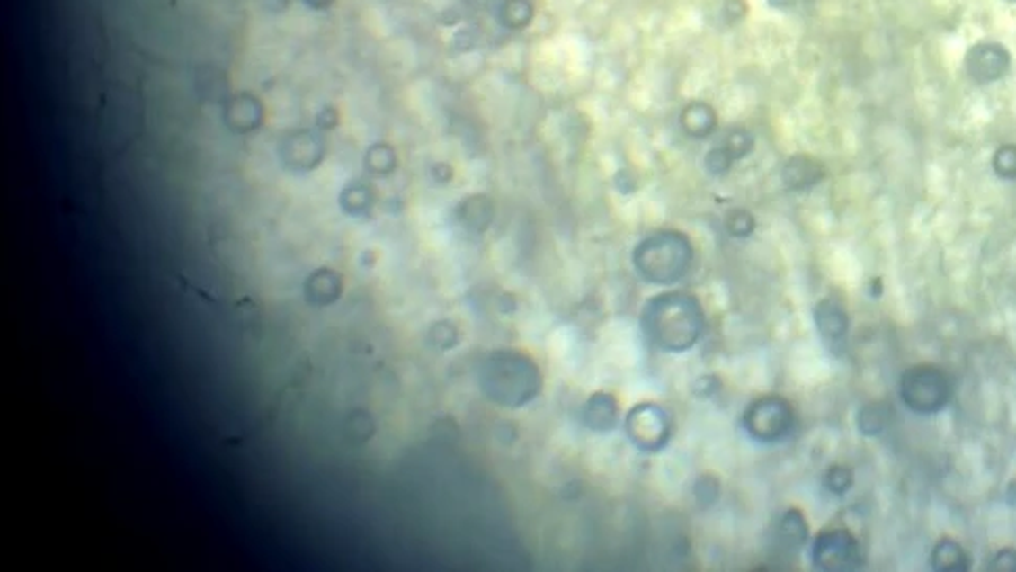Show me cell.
<instances>
[{
    "label": "cell",
    "instance_id": "1",
    "mask_svg": "<svg viewBox=\"0 0 1016 572\" xmlns=\"http://www.w3.org/2000/svg\"><path fill=\"white\" fill-rule=\"evenodd\" d=\"M904 403L912 411L935 413L941 411L951 398V384L945 371L932 365H918L904 373L899 384Z\"/></svg>",
    "mask_w": 1016,
    "mask_h": 572
},
{
    "label": "cell",
    "instance_id": "2",
    "mask_svg": "<svg viewBox=\"0 0 1016 572\" xmlns=\"http://www.w3.org/2000/svg\"><path fill=\"white\" fill-rule=\"evenodd\" d=\"M860 551L855 539L844 531H830L819 535L815 543V562L825 570L853 568Z\"/></svg>",
    "mask_w": 1016,
    "mask_h": 572
},
{
    "label": "cell",
    "instance_id": "3",
    "mask_svg": "<svg viewBox=\"0 0 1016 572\" xmlns=\"http://www.w3.org/2000/svg\"><path fill=\"white\" fill-rule=\"evenodd\" d=\"M1006 61L1008 59L1004 50L1000 47H981L970 55V74L976 76L979 80H994L1004 72Z\"/></svg>",
    "mask_w": 1016,
    "mask_h": 572
},
{
    "label": "cell",
    "instance_id": "4",
    "mask_svg": "<svg viewBox=\"0 0 1016 572\" xmlns=\"http://www.w3.org/2000/svg\"><path fill=\"white\" fill-rule=\"evenodd\" d=\"M931 567L941 572H962L970 567L968 554L960 543L951 541V539H943L932 550Z\"/></svg>",
    "mask_w": 1016,
    "mask_h": 572
},
{
    "label": "cell",
    "instance_id": "5",
    "mask_svg": "<svg viewBox=\"0 0 1016 572\" xmlns=\"http://www.w3.org/2000/svg\"><path fill=\"white\" fill-rule=\"evenodd\" d=\"M817 326L828 338H841L847 332V317L834 304H822L817 310Z\"/></svg>",
    "mask_w": 1016,
    "mask_h": 572
},
{
    "label": "cell",
    "instance_id": "6",
    "mask_svg": "<svg viewBox=\"0 0 1016 572\" xmlns=\"http://www.w3.org/2000/svg\"><path fill=\"white\" fill-rule=\"evenodd\" d=\"M995 173L1004 179H1016V145H1004L994 157Z\"/></svg>",
    "mask_w": 1016,
    "mask_h": 572
},
{
    "label": "cell",
    "instance_id": "7",
    "mask_svg": "<svg viewBox=\"0 0 1016 572\" xmlns=\"http://www.w3.org/2000/svg\"><path fill=\"white\" fill-rule=\"evenodd\" d=\"M861 428L863 432H868V434H874V432H878L885 428V407H868V409H863V416H861Z\"/></svg>",
    "mask_w": 1016,
    "mask_h": 572
},
{
    "label": "cell",
    "instance_id": "8",
    "mask_svg": "<svg viewBox=\"0 0 1016 572\" xmlns=\"http://www.w3.org/2000/svg\"><path fill=\"white\" fill-rule=\"evenodd\" d=\"M989 570L994 572H1016V551L1014 550H1002L995 554L994 562L989 564Z\"/></svg>",
    "mask_w": 1016,
    "mask_h": 572
},
{
    "label": "cell",
    "instance_id": "9",
    "mask_svg": "<svg viewBox=\"0 0 1016 572\" xmlns=\"http://www.w3.org/2000/svg\"><path fill=\"white\" fill-rule=\"evenodd\" d=\"M851 485V474L847 469H830V487L834 491H844Z\"/></svg>",
    "mask_w": 1016,
    "mask_h": 572
}]
</instances>
